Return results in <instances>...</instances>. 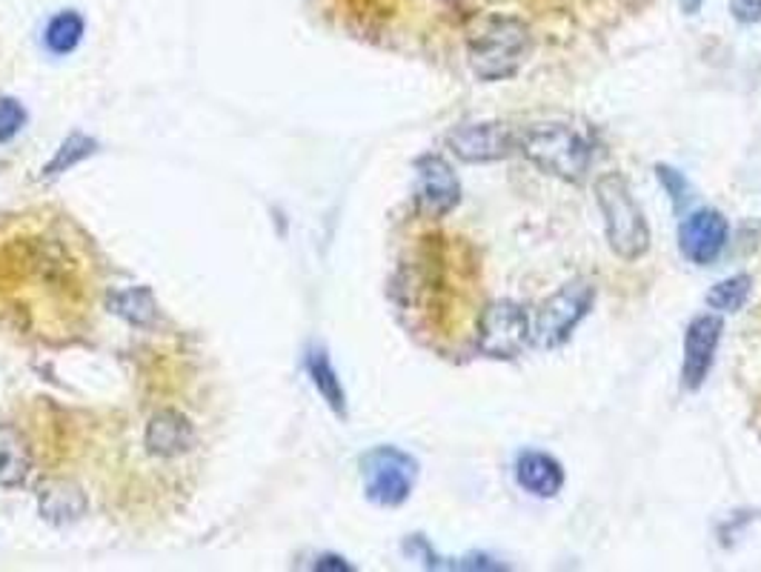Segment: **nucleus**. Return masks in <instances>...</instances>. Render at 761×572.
<instances>
[{
	"instance_id": "f257e3e1",
	"label": "nucleus",
	"mask_w": 761,
	"mask_h": 572,
	"mask_svg": "<svg viewBox=\"0 0 761 572\" xmlns=\"http://www.w3.org/2000/svg\"><path fill=\"white\" fill-rule=\"evenodd\" d=\"M518 149L536 164L542 172L567 184H582L593 164V144L569 124H536L518 132Z\"/></svg>"
},
{
	"instance_id": "f03ea898",
	"label": "nucleus",
	"mask_w": 761,
	"mask_h": 572,
	"mask_svg": "<svg viewBox=\"0 0 761 572\" xmlns=\"http://www.w3.org/2000/svg\"><path fill=\"white\" fill-rule=\"evenodd\" d=\"M596 200L604 215L609 249L630 264L642 260L650 253V224L627 180L618 172L602 175L596 184Z\"/></svg>"
},
{
	"instance_id": "7ed1b4c3",
	"label": "nucleus",
	"mask_w": 761,
	"mask_h": 572,
	"mask_svg": "<svg viewBox=\"0 0 761 572\" xmlns=\"http://www.w3.org/2000/svg\"><path fill=\"white\" fill-rule=\"evenodd\" d=\"M533 47L530 29L518 18H490L472 34L470 40V67L478 80L498 83L521 69L527 52Z\"/></svg>"
},
{
	"instance_id": "20e7f679",
	"label": "nucleus",
	"mask_w": 761,
	"mask_h": 572,
	"mask_svg": "<svg viewBox=\"0 0 761 572\" xmlns=\"http://www.w3.org/2000/svg\"><path fill=\"white\" fill-rule=\"evenodd\" d=\"M364 493L378 506H401L416 490L418 461L398 446H375L361 458Z\"/></svg>"
},
{
	"instance_id": "39448f33",
	"label": "nucleus",
	"mask_w": 761,
	"mask_h": 572,
	"mask_svg": "<svg viewBox=\"0 0 761 572\" xmlns=\"http://www.w3.org/2000/svg\"><path fill=\"white\" fill-rule=\"evenodd\" d=\"M593 304H596V289L587 280L564 284L538 309L536 320H533V341L542 349H556V346L567 344L573 329L589 315Z\"/></svg>"
},
{
	"instance_id": "423d86ee",
	"label": "nucleus",
	"mask_w": 761,
	"mask_h": 572,
	"mask_svg": "<svg viewBox=\"0 0 761 572\" xmlns=\"http://www.w3.org/2000/svg\"><path fill=\"white\" fill-rule=\"evenodd\" d=\"M533 341V320L516 300H496L484 309L478 324V349L487 358L510 361Z\"/></svg>"
},
{
	"instance_id": "0eeeda50",
	"label": "nucleus",
	"mask_w": 761,
	"mask_h": 572,
	"mask_svg": "<svg viewBox=\"0 0 761 572\" xmlns=\"http://www.w3.org/2000/svg\"><path fill=\"white\" fill-rule=\"evenodd\" d=\"M447 149L464 164H496L510 158L518 147V132L501 120L464 124L447 132Z\"/></svg>"
},
{
	"instance_id": "6e6552de",
	"label": "nucleus",
	"mask_w": 761,
	"mask_h": 572,
	"mask_svg": "<svg viewBox=\"0 0 761 572\" xmlns=\"http://www.w3.org/2000/svg\"><path fill=\"white\" fill-rule=\"evenodd\" d=\"M724 320L722 315L704 313L695 315L687 324L684 333V361H682V384L687 393L702 389L704 381L710 378V369L715 364V353L722 344Z\"/></svg>"
},
{
	"instance_id": "1a4fd4ad",
	"label": "nucleus",
	"mask_w": 761,
	"mask_h": 572,
	"mask_svg": "<svg viewBox=\"0 0 761 572\" xmlns=\"http://www.w3.org/2000/svg\"><path fill=\"white\" fill-rule=\"evenodd\" d=\"M728 218L715 209H695L679 227V249L695 267H710L728 247Z\"/></svg>"
},
{
	"instance_id": "9d476101",
	"label": "nucleus",
	"mask_w": 761,
	"mask_h": 572,
	"mask_svg": "<svg viewBox=\"0 0 761 572\" xmlns=\"http://www.w3.org/2000/svg\"><path fill=\"white\" fill-rule=\"evenodd\" d=\"M418 195L416 207L430 218H443L461 204V184L458 175L441 155H421L416 160Z\"/></svg>"
},
{
	"instance_id": "9b49d317",
	"label": "nucleus",
	"mask_w": 761,
	"mask_h": 572,
	"mask_svg": "<svg viewBox=\"0 0 761 572\" xmlns=\"http://www.w3.org/2000/svg\"><path fill=\"white\" fill-rule=\"evenodd\" d=\"M516 481L524 493L536 499H556L564 490V466L556 455L542 453V450H524L516 458Z\"/></svg>"
},
{
	"instance_id": "f8f14e48",
	"label": "nucleus",
	"mask_w": 761,
	"mask_h": 572,
	"mask_svg": "<svg viewBox=\"0 0 761 572\" xmlns=\"http://www.w3.org/2000/svg\"><path fill=\"white\" fill-rule=\"evenodd\" d=\"M193 444V424L175 410H160L146 426V446H149V453L160 455V458H175V455L189 453Z\"/></svg>"
},
{
	"instance_id": "ddd939ff",
	"label": "nucleus",
	"mask_w": 761,
	"mask_h": 572,
	"mask_svg": "<svg viewBox=\"0 0 761 572\" xmlns=\"http://www.w3.org/2000/svg\"><path fill=\"white\" fill-rule=\"evenodd\" d=\"M87 513V499L75 484L67 481H52L40 493V515L52 524H72Z\"/></svg>"
},
{
	"instance_id": "4468645a",
	"label": "nucleus",
	"mask_w": 761,
	"mask_h": 572,
	"mask_svg": "<svg viewBox=\"0 0 761 572\" xmlns=\"http://www.w3.org/2000/svg\"><path fill=\"white\" fill-rule=\"evenodd\" d=\"M32 470V453L27 438L12 430L0 426V486H20Z\"/></svg>"
},
{
	"instance_id": "2eb2a0df",
	"label": "nucleus",
	"mask_w": 761,
	"mask_h": 572,
	"mask_svg": "<svg viewBox=\"0 0 761 572\" xmlns=\"http://www.w3.org/2000/svg\"><path fill=\"white\" fill-rule=\"evenodd\" d=\"M306 373H310L312 386L319 389L321 398L330 404L332 413L347 418V393H344V386H341V378H338L335 369H332L324 349H310V355H306Z\"/></svg>"
},
{
	"instance_id": "dca6fc26",
	"label": "nucleus",
	"mask_w": 761,
	"mask_h": 572,
	"mask_svg": "<svg viewBox=\"0 0 761 572\" xmlns=\"http://www.w3.org/2000/svg\"><path fill=\"white\" fill-rule=\"evenodd\" d=\"M109 306L124 320L135 326H153L158 318V304L149 286H133V289H118L109 295Z\"/></svg>"
},
{
	"instance_id": "f3484780",
	"label": "nucleus",
	"mask_w": 761,
	"mask_h": 572,
	"mask_svg": "<svg viewBox=\"0 0 761 572\" xmlns=\"http://www.w3.org/2000/svg\"><path fill=\"white\" fill-rule=\"evenodd\" d=\"M750 293H753V280H750V275H730V278L719 280V284L710 289L708 306L715 309V313H739V309L748 304Z\"/></svg>"
},
{
	"instance_id": "a211bd4d",
	"label": "nucleus",
	"mask_w": 761,
	"mask_h": 572,
	"mask_svg": "<svg viewBox=\"0 0 761 572\" xmlns=\"http://www.w3.org/2000/svg\"><path fill=\"white\" fill-rule=\"evenodd\" d=\"M84 18H80L75 9H67V12H58L47 27V47L49 52L55 55H69L84 38Z\"/></svg>"
},
{
	"instance_id": "6ab92c4d",
	"label": "nucleus",
	"mask_w": 761,
	"mask_h": 572,
	"mask_svg": "<svg viewBox=\"0 0 761 572\" xmlns=\"http://www.w3.org/2000/svg\"><path fill=\"white\" fill-rule=\"evenodd\" d=\"M95 147H98V144H95L92 138H87V135H80V132H72L67 140H64V144H60L55 158L49 160L47 167H43V178H55V175L72 169L75 164L89 158V155L95 152Z\"/></svg>"
},
{
	"instance_id": "aec40b11",
	"label": "nucleus",
	"mask_w": 761,
	"mask_h": 572,
	"mask_svg": "<svg viewBox=\"0 0 761 572\" xmlns=\"http://www.w3.org/2000/svg\"><path fill=\"white\" fill-rule=\"evenodd\" d=\"M23 120H27V112H23L18 100L0 98V144L14 138L20 132V127H23Z\"/></svg>"
},
{
	"instance_id": "412c9836",
	"label": "nucleus",
	"mask_w": 761,
	"mask_h": 572,
	"mask_svg": "<svg viewBox=\"0 0 761 572\" xmlns=\"http://www.w3.org/2000/svg\"><path fill=\"white\" fill-rule=\"evenodd\" d=\"M730 12H733V18L739 23L753 27V23L761 20V0H730Z\"/></svg>"
},
{
	"instance_id": "4be33fe9",
	"label": "nucleus",
	"mask_w": 761,
	"mask_h": 572,
	"mask_svg": "<svg viewBox=\"0 0 761 572\" xmlns=\"http://www.w3.org/2000/svg\"><path fill=\"white\" fill-rule=\"evenodd\" d=\"M658 178H662V184L667 187L670 195L684 198V193H687V180H684L682 172H675V169H667V167H658Z\"/></svg>"
},
{
	"instance_id": "5701e85b",
	"label": "nucleus",
	"mask_w": 761,
	"mask_h": 572,
	"mask_svg": "<svg viewBox=\"0 0 761 572\" xmlns=\"http://www.w3.org/2000/svg\"><path fill=\"white\" fill-rule=\"evenodd\" d=\"M315 570H352V566L347 564L344 559H338V555H324V559L315 564Z\"/></svg>"
},
{
	"instance_id": "b1692460",
	"label": "nucleus",
	"mask_w": 761,
	"mask_h": 572,
	"mask_svg": "<svg viewBox=\"0 0 761 572\" xmlns=\"http://www.w3.org/2000/svg\"><path fill=\"white\" fill-rule=\"evenodd\" d=\"M702 3H704V0H682V9L687 14H695V12H699V9H702Z\"/></svg>"
}]
</instances>
